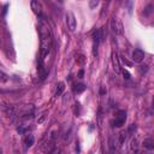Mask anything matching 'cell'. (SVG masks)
Returning a JSON list of instances; mask_svg holds the SVG:
<instances>
[{
  "instance_id": "13",
  "label": "cell",
  "mask_w": 154,
  "mask_h": 154,
  "mask_svg": "<svg viewBox=\"0 0 154 154\" xmlns=\"http://www.w3.org/2000/svg\"><path fill=\"white\" fill-rule=\"evenodd\" d=\"M64 89H65V84H64L63 82H59V83L57 84V89H55V96L61 95V93L64 91Z\"/></svg>"
},
{
  "instance_id": "11",
  "label": "cell",
  "mask_w": 154,
  "mask_h": 154,
  "mask_svg": "<svg viewBox=\"0 0 154 154\" xmlns=\"http://www.w3.org/2000/svg\"><path fill=\"white\" fill-rule=\"evenodd\" d=\"M143 146H144L146 149L153 150V149H154V141H153L152 138H146V140L143 141Z\"/></svg>"
},
{
  "instance_id": "4",
  "label": "cell",
  "mask_w": 154,
  "mask_h": 154,
  "mask_svg": "<svg viewBox=\"0 0 154 154\" xmlns=\"http://www.w3.org/2000/svg\"><path fill=\"white\" fill-rule=\"evenodd\" d=\"M125 119H126V112L125 111H118L117 114H116L114 120L112 122V124H113V126L119 128L125 123Z\"/></svg>"
},
{
  "instance_id": "18",
  "label": "cell",
  "mask_w": 154,
  "mask_h": 154,
  "mask_svg": "<svg viewBox=\"0 0 154 154\" xmlns=\"http://www.w3.org/2000/svg\"><path fill=\"white\" fill-rule=\"evenodd\" d=\"M123 75H124V77H125L126 79H129V78H130V73H129L126 70H123Z\"/></svg>"
},
{
  "instance_id": "2",
  "label": "cell",
  "mask_w": 154,
  "mask_h": 154,
  "mask_svg": "<svg viewBox=\"0 0 154 154\" xmlns=\"http://www.w3.org/2000/svg\"><path fill=\"white\" fill-rule=\"evenodd\" d=\"M54 136L52 135V136H49L47 140H45V141H42V143H41V150L43 152V153H52V150L55 148V146H54Z\"/></svg>"
},
{
  "instance_id": "14",
  "label": "cell",
  "mask_w": 154,
  "mask_h": 154,
  "mask_svg": "<svg viewBox=\"0 0 154 154\" xmlns=\"http://www.w3.org/2000/svg\"><path fill=\"white\" fill-rule=\"evenodd\" d=\"M8 81V76L2 71V70H0V82L1 83H5V82H7Z\"/></svg>"
},
{
  "instance_id": "10",
  "label": "cell",
  "mask_w": 154,
  "mask_h": 154,
  "mask_svg": "<svg viewBox=\"0 0 154 154\" xmlns=\"http://www.w3.org/2000/svg\"><path fill=\"white\" fill-rule=\"evenodd\" d=\"M112 61H113V69H114V71L118 73V72H120V65H119V60H118V55H117V53H113V55H112Z\"/></svg>"
},
{
  "instance_id": "3",
  "label": "cell",
  "mask_w": 154,
  "mask_h": 154,
  "mask_svg": "<svg viewBox=\"0 0 154 154\" xmlns=\"http://www.w3.org/2000/svg\"><path fill=\"white\" fill-rule=\"evenodd\" d=\"M111 29L116 35H123V32H124V28H123L122 22L116 17H113L111 19Z\"/></svg>"
},
{
  "instance_id": "7",
  "label": "cell",
  "mask_w": 154,
  "mask_h": 154,
  "mask_svg": "<svg viewBox=\"0 0 154 154\" xmlns=\"http://www.w3.org/2000/svg\"><path fill=\"white\" fill-rule=\"evenodd\" d=\"M66 23H67V26L71 31H73L76 29V19H75V16L72 13L66 14Z\"/></svg>"
},
{
  "instance_id": "21",
  "label": "cell",
  "mask_w": 154,
  "mask_h": 154,
  "mask_svg": "<svg viewBox=\"0 0 154 154\" xmlns=\"http://www.w3.org/2000/svg\"><path fill=\"white\" fill-rule=\"evenodd\" d=\"M0 154H2V148L0 147Z\"/></svg>"
},
{
  "instance_id": "1",
  "label": "cell",
  "mask_w": 154,
  "mask_h": 154,
  "mask_svg": "<svg viewBox=\"0 0 154 154\" xmlns=\"http://www.w3.org/2000/svg\"><path fill=\"white\" fill-rule=\"evenodd\" d=\"M40 37H41V59L43 60L48 55L53 42L51 28L48 23H46L45 20H41L40 23Z\"/></svg>"
},
{
  "instance_id": "16",
  "label": "cell",
  "mask_w": 154,
  "mask_h": 154,
  "mask_svg": "<svg viewBox=\"0 0 154 154\" xmlns=\"http://www.w3.org/2000/svg\"><path fill=\"white\" fill-rule=\"evenodd\" d=\"M97 5H99V1H97V0H93V1L89 2V7H90V8H94V7L97 6Z\"/></svg>"
},
{
  "instance_id": "6",
  "label": "cell",
  "mask_w": 154,
  "mask_h": 154,
  "mask_svg": "<svg viewBox=\"0 0 154 154\" xmlns=\"http://www.w3.org/2000/svg\"><path fill=\"white\" fill-rule=\"evenodd\" d=\"M131 58H132V60L135 63H141L144 59V52L142 49H135L132 52V57Z\"/></svg>"
},
{
  "instance_id": "5",
  "label": "cell",
  "mask_w": 154,
  "mask_h": 154,
  "mask_svg": "<svg viewBox=\"0 0 154 154\" xmlns=\"http://www.w3.org/2000/svg\"><path fill=\"white\" fill-rule=\"evenodd\" d=\"M34 114V106L32 105H25L22 107L20 111V116H23L24 118H29Z\"/></svg>"
},
{
  "instance_id": "15",
  "label": "cell",
  "mask_w": 154,
  "mask_h": 154,
  "mask_svg": "<svg viewBox=\"0 0 154 154\" xmlns=\"http://www.w3.org/2000/svg\"><path fill=\"white\" fill-rule=\"evenodd\" d=\"M76 60H77L79 64H83V63H84V55H83V54H78V55L76 57Z\"/></svg>"
},
{
  "instance_id": "9",
  "label": "cell",
  "mask_w": 154,
  "mask_h": 154,
  "mask_svg": "<svg viewBox=\"0 0 154 154\" xmlns=\"http://www.w3.org/2000/svg\"><path fill=\"white\" fill-rule=\"evenodd\" d=\"M31 8H32V11H34V13H36V14H41V12H42V6H41V4L38 2V1H36V0H32L31 1Z\"/></svg>"
},
{
  "instance_id": "17",
  "label": "cell",
  "mask_w": 154,
  "mask_h": 154,
  "mask_svg": "<svg viewBox=\"0 0 154 154\" xmlns=\"http://www.w3.org/2000/svg\"><path fill=\"white\" fill-rule=\"evenodd\" d=\"M51 154H66L64 150H60V149H57V148H54L53 150H52V153Z\"/></svg>"
},
{
  "instance_id": "20",
  "label": "cell",
  "mask_w": 154,
  "mask_h": 154,
  "mask_svg": "<svg viewBox=\"0 0 154 154\" xmlns=\"http://www.w3.org/2000/svg\"><path fill=\"white\" fill-rule=\"evenodd\" d=\"M140 67H141V71H142V72H143V71H144V72L147 71V66H146V65H144V66H140Z\"/></svg>"
},
{
  "instance_id": "8",
  "label": "cell",
  "mask_w": 154,
  "mask_h": 154,
  "mask_svg": "<svg viewBox=\"0 0 154 154\" xmlns=\"http://www.w3.org/2000/svg\"><path fill=\"white\" fill-rule=\"evenodd\" d=\"M34 141H35V137H34L31 134L26 135V136L24 137V140H23V144H24V148H25V149H26V148H30V147L34 144Z\"/></svg>"
},
{
  "instance_id": "12",
  "label": "cell",
  "mask_w": 154,
  "mask_h": 154,
  "mask_svg": "<svg viewBox=\"0 0 154 154\" xmlns=\"http://www.w3.org/2000/svg\"><path fill=\"white\" fill-rule=\"evenodd\" d=\"M84 90H85V85L82 84V83H78V84H75V85H73V91H75L76 94H81V93L84 91Z\"/></svg>"
},
{
  "instance_id": "19",
  "label": "cell",
  "mask_w": 154,
  "mask_h": 154,
  "mask_svg": "<svg viewBox=\"0 0 154 154\" xmlns=\"http://www.w3.org/2000/svg\"><path fill=\"white\" fill-rule=\"evenodd\" d=\"M131 147H132V149H137V141L136 140L132 141V146Z\"/></svg>"
}]
</instances>
